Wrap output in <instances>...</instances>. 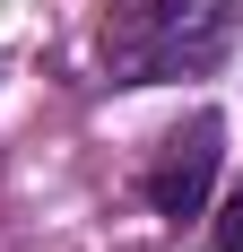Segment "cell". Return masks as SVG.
<instances>
[{
  "mask_svg": "<svg viewBox=\"0 0 243 252\" xmlns=\"http://www.w3.org/2000/svg\"><path fill=\"white\" fill-rule=\"evenodd\" d=\"M235 44V9L217 0H130L104 26V78L113 87H165V78H209Z\"/></svg>",
  "mask_w": 243,
  "mask_h": 252,
  "instance_id": "obj_1",
  "label": "cell"
},
{
  "mask_svg": "<svg viewBox=\"0 0 243 252\" xmlns=\"http://www.w3.org/2000/svg\"><path fill=\"white\" fill-rule=\"evenodd\" d=\"M217 157H226V113H209L200 104L182 130H165V148H156V165H148V209L156 218H200V200H209V183H217Z\"/></svg>",
  "mask_w": 243,
  "mask_h": 252,
  "instance_id": "obj_2",
  "label": "cell"
},
{
  "mask_svg": "<svg viewBox=\"0 0 243 252\" xmlns=\"http://www.w3.org/2000/svg\"><path fill=\"white\" fill-rule=\"evenodd\" d=\"M217 252H243V191L217 209Z\"/></svg>",
  "mask_w": 243,
  "mask_h": 252,
  "instance_id": "obj_3",
  "label": "cell"
}]
</instances>
